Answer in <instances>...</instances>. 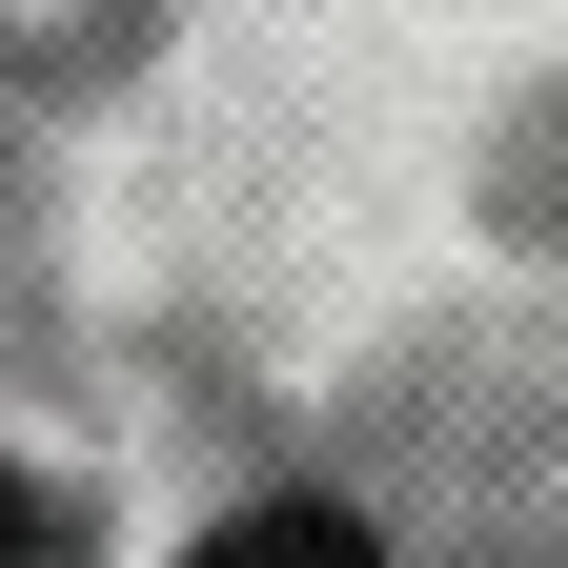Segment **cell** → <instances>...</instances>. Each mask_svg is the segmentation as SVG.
<instances>
[{
  "label": "cell",
  "instance_id": "1",
  "mask_svg": "<svg viewBox=\"0 0 568 568\" xmlns=\"http://www.w3.org/2000/svg\"><path fill=\"white\" fill-rule=\"evenodd\" d=\"M183 568H386V528H366V508H325V487H264V508H224Z\"/></svg>",
  "mask_w": 568,
  "mask_h": 568
},
{
  "label": "cell",
  "instance_id": "2",
  "mask_svg": "<svg viewBox=\"0 0 568 568\" xmlns=\"http://www.w3.org/2000/svg\"><path fill=\"white\" fill-rule=\"evenodd\" d=\"M0 548H21V487H0Z\"/></svg>",
  "mask_w": 568,
  "mask_h": 568
}]
</instances>
